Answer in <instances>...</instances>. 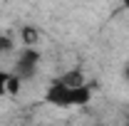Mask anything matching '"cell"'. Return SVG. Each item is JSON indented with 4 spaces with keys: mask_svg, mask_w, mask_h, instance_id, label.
<instances>
[{
    "mask_svg": "<svg viewBox=\"0 0 129 126\" xmlns=\"http://www.w3.org/2000/svg\"><path fill=\"white\" fill-rule=\"evenodd\" d=\"M42 99L55 109H80L92 101V87H89V82L87 84H70L57 77L50 82Z\"/></svg>",
    "mask_w": 129,
    "mask_h": 126,
    "instance_id": "cell-1",
    "label": "cell"
},
{
    "mask_svg": "<svg viewBox=\"0 0 129 126\" xmlns=\"http://www.w3.org/2000/svg\"><path fill=\"white\" fill-rule=\"evenodd\" d=\"M37 64H40V52L32 47V45H25L22 52H20V57H17L15 62V77L20 79H30L35 72H37Z\"/></svg>",
    "mask_w": 129,
    "mask_h": 126,
    "instance_id": "cell-2",
    "label": "cell"
},
{
    "mask_svg": "<svg viewBox=\"0 0 129 126\" xmlns=\"http://www.w3.org/2000/svg\"><path fill=\"white\" fill-rule=\"evenodd\" d=\"M10 79H13V72H8V69L0 67V99L5 94H10Z\"/></svg>",
    "mask_w": 129,
    "mask_h": 126,
    "instance_id": "cell-3",
    "label": "cell"
},
{
    "mask_svg": "<svg viewBox=\"0 0 129 126\" xmlns=\"http://www.w3.org/2000/svg\"><path fill=\"white\" fill-rule=\"evenodd\" d=\"M22 40H25V45H32V47H35L37 32H35V30H30V27H27V30H22Z\"/></svg>",
    "mask_w": 129,
    "mask_h": 126,
    "instance_id": "cell-4",
    "label": "cell"
},
{
    "mask_svg": "<svg viewBox=\"0 0 129 126\" xmlns=\"http://www.w3.org/2000/svg\"><path fill=\"white\" fill-rule=\"evenodd\" d=\"M10 49H13V40L5 37V35H0V54H5V52H10Z\"/></svg>",
    "mask_w": 129,
    "mask_h": 126,
    "instance_id": "cell-5",
    "label": "cell"
},
{
    "mask_svg": "<svg viewBox=\"0 0 129 126\" xmlns=\"http://www.w3.org/2000/svg\"><path fill=\"white\" fill-rule=\"evenodd\" d=\"M124 3H127V5H129V0H124Z\"/></svg>",
    "mask_w": 129,
    "mask_h": 126,
    "instance_id": "cell-6",
    "label": "cell"
},
{
    "mask_svg": "<svg viewBox=\"0 0 129 126\" xmlns=\"http://www.w3.org/2000/svg\"><path fill=\"white\" fill-rule=\"evenodd\" d=\"M127 77H129V72H127Z\"/></svg>",
    "mask_w": 129,
    "mask_h": 126,
    "instance_id": "cell-7",
    "label": "cell"
}]
</instances>
